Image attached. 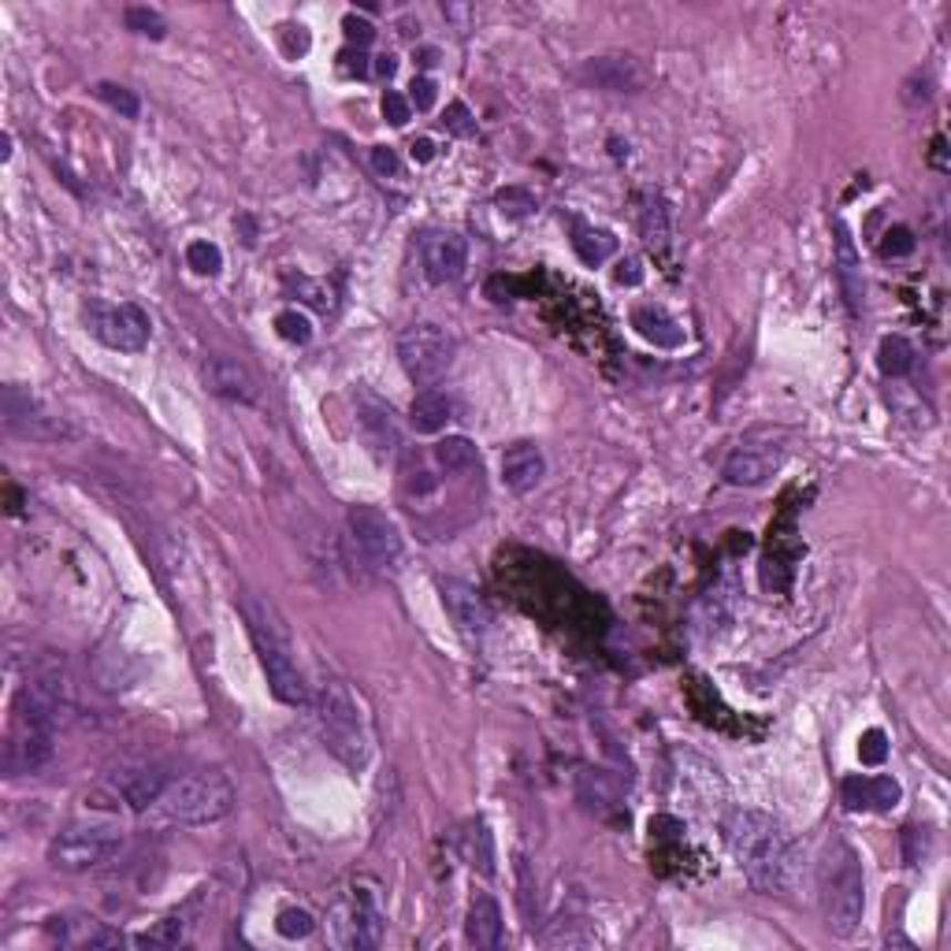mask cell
<instances>
[{"instance_id":"cell-1","label":"cell","mask_w":951,"mask_h":951,"mask_svg":"<svg viewBox=\"0 0 951 951\" xmlns=\"http://www.w3.org/2000/svg\"><path fill=\"white\" fill-rule=\"evenodd\" d=\"M728 848H733L740 870L758 892H781L796 874V840L781 821L762 810H740L728 821Z\"/></svg>"},{"instance_id":"cell-2","label":"cell","mask_w":951,"mask_h":951,"mask_svg":"<svg viewBox=\"0 0 951 951\" xmlns=\"http://www.w3.org/2000/svg\"><path fill=\"white\" fill-rule=\"evenodd\" d=\"M242 613H246L249 635H254V647L260 654V665H265L271 695L287 706H306L309 688H306V676H301V669L294 662V640H290V632H287L283 618L276 613V606L257 599V595H246Z\"/></svg>"},{"instance_id":"cell-3","label":"cell","mask_w":951,"mask_h":951,"mask_svg":"<svg viewBox=\"0 0 951 951\" xmlns=\"http://www.w3.org/2000/svg\"><path fill=\"white\" fill-rule=\"evenodd\" d=\"M317 714H320L323 744H328L331 755L350 769L369 766L372 736H369V721H364L358 695L342 681H323L320 699H317Z\"/></svg>"},{"instance_id":"cell-4","label":"cell","mask_w":951,"mask_h":951,"mask_svg":"<svg viewBox=\"0 0 951 951\" xmlns=\"http://www.w3.org/2000/svg\"><path fill=\"white\" fill-rule=\"evenodd\" d=\"M238 792L231 785L227 773H190V777H179L167 785L161 796V807L172 821L179 825H213L219 818L235 810Z\"/></svg>"},{"instance_id":"cell-5","label":"cell","mask_w":951,"mask_h":951,"mask_svg":"<svg viewBox=\"0 0 951 951\" xmlns=\"http://www.w3.org/2000/svg\"><path fill=\"white\" fill-rule=\"evenodd\" d=\"M866 911V877L862 862L851 848H836V859L825 870V888H821V914L825 929L833 937H851L862 922Z\"/></svg>"},{"instance_id":"cell-6","label":"cell","mask_w":951,"mask_h":951,"mask_svg":"<svg viewBox=\"0 0 951 951\" xmlns=\"http://www.w3.org/2000/svg\"><path fill=\"white\" fill-rule=\"evenodd\" d=\"M123 848V829L116 821H101V818H86V821H71L64 825L49 844V862L64 874H86L97 870L101 862L116 859Z\"/></svg>"},{"instance_id":"cell-7","label":"cell","mask_w":951,"mask_h":951,"mask_svg":"<svg viewBox=\"0 0 951 951\" xmlns=\"http://www.w3.org/2000/svg\"><path fill=\"white\" fill-rule=\"evenodd\" d=\"M454 339L435 323H413L399 334V361L416 386H435L454 364Z\"/></svg>"},{"instance_id":"cell-8","label":"cell","mask_w":951,"mask_h":951,"mask_svg":"<svg viewBox=\"0 0 951 951\" xmlns=\"http://www.w3.org/2000/svg\"><path fill=\"white\" fill-rule=\"evenodd\" d=\"M350 536L358 542L361 558L372 569H394L402 561V536L399 525L375 506H350Z\"/></svg>"},{"instance_id":"cell-9","label":"cell","mask_w":951,"mask_h":951,"mask_svg":"<svg viewBox=\"0 0 951 951\" xmlns=\"http://www.w3.org/2000/svg\"><path fill=\"white\" fill-rule=\"evenodd\" d=\"M86 323L104 347H112L120 353L145 350L149 331H153L145 309L134 306V301H120V306H93V309H86Z\"/></svg>"},{"instance_id":"cell-10","label":"cell","mask_w":951,"mask_h":951,"mask_svg":"<svg viewBox=\"0 0 951 951\" xmlns=\"http://www.w3.org/2000/svg\"><path fill=\"white\" fill-rule=\"evenodd\" d=\"M52 751H56V725H52V721L15 714L12 733L4 740V773L8 777L38 773L52 758Z\"/></svg>"},{"instance_id":"cell-11","label":"cell","mask_w":951,"mask_h":951,"mask_svg":"<svg viewBox=\"0 0 951 951\" xmlns=\"http://www.w3.org/2000/svg\"><path fill=\"white\" fill-rule=\"evenodd\" d=\"M781 462H785V446H777L773 438H747L728 454L725 479L736 487H758L777 473Z\"/></svg>"},{"instance_id":"cell-12","label":"cell","mask_w":951,"mask_h":951,"mask_svg":"<svg viewBox=\"0 0 951 951\" xmlns=\"http://www.w3.org/2000/svg\"><path fill=\"white\" fill-rule=\"evenodd\" d=\"M4 427L23 438H60L68 435L64 421L41 413V405L19 386H4Z\"/></svg>"},{"instance_id":"cell-13","label":"cell","mask_w":951,"mask_h":951,"mask_svg":"<svg viewBox=\"0 0 951 951\" xmlns=\"http://www.w3.org/2000/svg\"><path fill=\"white\" fill-rule=\"evenodd\" d=\"M421 257H424V276L432 279V283H454V279L465 276L468 246H465L462 235H454V231H435V235L424 238Z\"/></svg>"},{"instance_id":"cell-14","label":"cell","mask_w":951,"mask_h":951,"mask_svg":"<svg viewBox=\"0 0 951 951\" xmlns=\"http://www.w3.org/2000/svg\"><path fill=\"white\" fill-rule=\"evenodd\" d=\"M342 922H334V933L347 948H375L383 940V914L372 896L353 892L350 907H342Z\"/></svg>"},{"instance_id":"cell-15","label":"cell","mask_w":951,"mask_h":951,"mask_svg":"<svg viewBox=\"0 0 951 951\" xmlns=\"http://www.w3.org/2000/svg\"><path fill=\"white\" fill-rule=\"evenodd\" d=\"M438 591H443V606H446V613H451V621L457 624V632L468 635V640H479L490 624V613L484 599L476 595V588H468L462 580H443Z\"/></svg>"},{"instance_id":"cell-16","label":"cell","mask_w":951,"mask_h":951,"mask_svg":"<svg viewBox=\"0 0 951 951\" xmlns=\"http://www.w3.org/2000/svg\"><path fill=\"white\" fill-rule=\"evenodd\" d=\"M580 79L610 93H632L647 82V71L635 56H591L580 68Z\"/></svg>"},{"instance_id":"cell-17","label":"cell","mask_w":951,"mask_h":951,"mask_svg":"<svg viewBox=\"0 0 951 951\" xmlns=\"http://www.w3.org/2000/svg\"><path fill=\"white\" fill-rule=\"evenodd\" d=\"M547 476V457L536 443H514L506 454H502V484L517 495H528L536 490Z\"/></svg>"},{"instance_id":"cell-18","label":"cell","mask_w":951,"mask_h":951,"mask_svg":"<svg viewBox=\"0 0 951 951\" xmlns=\"http://www.w3.org/2000/svg\"><path fill=\"white\" fill-rule=\"evenodd\" d=\"M205 380L208 386H213L216 394H224V399H235V402H246L254 405L260 399L257 391V380L249 375L246 364H238L231 358H213L205 364Z\"/></svg>"},{"instance_id":"cell-19","label":"cell","mask_w":951,"mask_h":951,"mask_svg":"<svg viewBox=\"0 0 951 951\" xmlns=\"http://www.w3.org/2000/svg\"><path fill=\"white\" fill-rule=\"evenodd\" d=\"M52 933L60 937V944L68 948H120L123 937L116 933V929H108L104 922H97V918H52Z\"/></svg>"},{"instance_id":"cell-20","label":"cell","mask_w":951,"mask_h":951,"mask_svg":"<svg viewBox=\"0 0 951 951\" xmlns=\"http://www.w3.org/2000/svg\"><path fill=\"white\" fill-rule=\"evenodd\" d=\"M167 785H172V781H167V773L161 766H134V769H123V777H116V792L134 810H145L149 803H161Z\"/></svg>"},{"instance_id":"cell-21","label":"cell","mask_w":951,"mask_h":951,"mask_svg":"<svg viewBox=\"0 0 951 951\" xmlns=\"http://www.w3.org/2000/svg\"><path fill=\"white\" fill-rule=\"evenodd\" d=\"M900 785L892 777H848L844 781V803L851 810H892L900 803Z\"/></svg>"},{"instance_id":"cell-22","label":"cell","mask_w":951,"mask_h":951,"mask_svg":"<svg viewBox=\"0 0 951 951\" xmlns=\"http://www.w3.org/2000/svg\"><path fill=\"white\" fill-rule=\"evenodd\" d=\"M836 279H840V287H844V298H848V306L859 312V306H862V268H859V254H855V242H851V235H848V227H836Z\"/></svg>"},{"instance_id":"cell-23","label":"cell","mask_w":951,"mask_h":951,"mask_svg":"<svg viewBox=\"0 0 951 951\" xmlns=\"http://www.w3.org/2000/svg\"><path fill=\"white\" fill-rule=\"evenodd\" d=\"M451 421H454V402L446 399L443 391H432V386L416 394L413 405H410V424H413L421 435L443 432V427L451 424Z\"/></svg>"},{"instance_id":"cell-24","label":"cell","mask_w":951,"mask_h":951,"mask_svg":"<svg viewBox=\"0 0 951 951\" xmlns=\"http://www.w3.org/2000/svg\"><path fill=\"white\" fill-rule=\"evenodd\" d=\"M468 940H473L476 948H498L502 944V911L495 903V896L479 892L473 907H468Z\"/></svg>"},{"instance_id":"cell-25","label":"cell","mask_w":951,"mask_h":951,"mask_svg":"<svg viewBox=\"0 0 951 951\" xmlns=\"http://www.w3.org/2000/svg\"><path fill=\"white\" fill-rule=\"evenodd\" d=\"M358 421H361V432H364V438H369L372 451L383 454V451H394V446H399V424H394L391 405L364 402Z\"/></svg>"},{"instance_id":"cell-26","label":"cell","mask_w":951,"mask_h":951,"mask_svg":"<svg viewBox=\"0 0 951 951\" xmlns=\"http://www.w3.org/2000/svg\"><path fill=\"white\" fill-rule=\"evenodd\" d=\"M632 323L643 339H651L654 347H662V350H676L684 342V328L673 317H665L662 309H635Z\"/></svg>"},{"instance_id":"cell-27","label":"cell","mask_w":951,"mask_h":951,"mask_svg":"<svg viewBox=\"0 0 951 951\" xmlns=\"http://www.w3.org/2000/svg\"><path fill=\"white\" fill-rule=\"evenodd\" d=\"M183 937H186V922L179 914H167V918H161V922H153L149 929H142V933L134 937V948H142V951H172V948L183 944Z\"/></svg>"},{"instance_id":"cell-28","label":"cell","mask_w":951,"mask_h":951,"mask_svg":"<svg viewBox=\"0 0 951 951\" xmlns=\"http://www.w3.org/2000/svg\"><path fill=\"white\" fill-rule=\"evenodd\" d=\"M435 462L446 468V473H465V468H473V465H479V454H476V446L468 443L465 435H451V438H443V443H435Z\"/></svg>"},{"instance_id":"cell-29","label":"cell","mask_w":951,"mask_h":951,"mask_svg":"<svg viewBox=\"0 0 951 951\" xmlns=\"http://www.w3.org/2000/svg\"><path fill=\"white\" fill-rule=\"evenodd\" d=\"M572 249H577V257L583 260V265H602L606 257H613L618 238L606 235V231H588V227H580L577 238H572Z\"/></svg>"},{"instance_id":"cell-30","label":"cell","mask_w":951,"mask_h":951,"mask_svg":"<svg viewBox=\"0 0 951 951\" xmlns=\"http://www.w3.org/2000/svg\"><path fill=\"white\" fill-rule=\"evenodd\" d=\"M877 364H881L885 375H907V372L914 369V350H911V342L900 339V334L885 339L881 350H877Z\"/></svg>"},{"instance_id":"cell-31","label":"cell","mask_w":951,"mask_h":951,"mask_svg":"<svg viewBox=\"0 0 951 951\" xmlns=\"http://www.w3.org/2000/svg\"><path fill=\"white\" fill-rule=\"evenodd\" d=\"M287 287L298 290V298L306 301L309 309L317 312H331L334 309V290L320 279H309V276H287Z\"/></svg>"},{"instance_id":"cell-32","label":"cell","mask_w":951,"mask_h":951,"mask_svg":"<svg viewBox=\"0 0 951 951\" xmlns=\"http://www.w3.org/2000/svg\"><path fill=\"white\" fill-rule=\"evenodd\" d=\"M97 97L108 104L112 112H120L123 120H138L142 116V104H138V97H134V93L127 90V86H116V82H97Z\"/></svg>"},{"instance_id":"cell-33","label":"cell","mask_w":951,"mask_h":951,"mask_svg":"<svg viewBox=\"0 0 951 951\" xmlns=\"http://www.w3.org/2000/svg\"><path fill=\"white\" fill-rule=\"evenodd\" d=\"M468 859H473V866L484 877L495 874V851H490V833L484 825H473V829H468Z\"/></svg>"},{"instance_id":"cell-34","label":"cell","mask_w":951,"mask_h":951,"mask_svg":"<svg viewBox=\"0 0 951 951\" xmlns=\"http://www.w3.org/2000/svg\"><path fill=\"white\" fill-rule=\"evenodd\" d=\"M643 238L651 246H665L669 242V216H665V205L662 197H651L647 201V213H643Z\"/></svg>"},{"instance_id":"cell-35","label":"cell","mask_w":951,"mask_h":951,"mask_svg":"<svg viewBox=\"0 0 951 951\" xmlns=\"http://www.w3.org/2000/svg\"><path fill=\"white\" fill-rule=\"evenodd\" d=\"M186 265H190L197 276H216V271L224 268V254H219V246L213 242H190L186 246Z\"/></svg>"},{"instance_id":"cell-36","label":"cell","mask_w":951,"mask_h":951,"mask_svg":"<svg viewBox=\"0 0 951 951\" xmlns=\"http://www.w3.org/2000/svg\"><path fill=\"white\" fill-rule=\"evenodd\" d=\"M276 929H279V937L298 940V937H309L312 929H317V922H312V914L301 911V907H287V911H279Z\"/></svg>"},{"instance_id":"cell-37","label":"cell","mask_w":951,"mask_h":951,"mask_svg":"<svg viewBox=\"0 0 951 951\" xmlns=\"http://www.w3.org/2000/svg\"><path fill=\"white\" fill-rule=\"evenodd\" d=\"M127 27L134 34H145V38H164L167 34V23L161 12L153 8H127Z\"/></svg>"},{"instance_id":"cell-38","label":"cell","mask_w":951,"mask_h":951,"mask_svg":"<svg viewBox=\"0 0 951 951\" xmlns=\"http://www.w3.org/2000/svg\"><path fill=\"white\" fill-rule=\"evenodd\" d=\"M276 331L283 334L287 342H298V347H306V342L312 339V328H309V320L301 317V312H294V309L279 312V317H276Z\"/></svg>"},{"instance_id":"cell-39","label":"cell","mask_w":951,"mask_h":951,"mask_svg":"<svg viewBox=\"0 0 951 951\" xmlns=\"http://www.w3.org/2000/svg\"><path fill=\"white\" fill-rule=\"evenodd\" d=\"M383 116H386V123H391V127H405V123H410V116H413L410 97H402L399 90H386V93H383Z\"/></svg>"},{"instance_id":"cell-40","label":"cell","mask_w":951,"mask_h":951,"mask_svg":"<svg viewBox=\"0 0 951 951\" xmlns=\"http://www.w3.org/2000/svg\"><path fill=\"white\" fill-rule=\"evenodd\" d=\"M446 131L451 134H457V138H468V134H476V120H473V112H468V104H462V101H454L451 108H446Z\"/></svg>"},{"instance_id":"cell-41","label":"cell","mask_w":951,"mask_h":951,"mask_svg":"<svg viewBox=\"0 0 951 951\" xmlns=\"http://www.w3.org/2000/svg\"><path fill=\"white\" fill-rule=\"evenodd\" d=\"M498 205H502V213H509V216H528L531 208H536V197L528 190H520V186H509V190L498 194Z\"/></svg>"},{"instance_id":"cell-42","label":"cell","mask_w":951,"mask_h":951,"mask_svg":"<svg viewBox=\"0 0 951 951\" xmlns=\"http://www.w3.org/2000/svg\"><path fill=\"white\" fill-rule=\"evenodd\" d=\"M859 755H862V762H866V766H881V762H885V755H888V736L881 733V728H870V733L862 736V747H859Z\"/></svg>"},{"instance_id":"cell-43","label":"cell","mask_w":951,"mask_h":951,"mask_svg":"<svg viewBox=\"0 0 951 951\" xmlns=\"http://www.w3.org/2000/svg\"><path fill=\"white\" fill-rule=\"evenodd\" d=\"M410 104L416 112H427L435 104V82L432 79H413V86H410Z\"/></svg>"},{"instance_id":"cell-44","label":"cell","mask_w":951,"mask_h":951,"mask_svg":"<svg viewBox=\"0 0 951 951\" xmlns=\"http://www.w3.org/2000/svg\"><path fill=\"white\" fill-rule=\"evenodd\" d=\"M342 27H347V38H350V45H358V49L372 45V38H375L372 23H364V19H358V15H347V19H342Z\"/></svg>"},{"instance_id":"cell-45","label":"cell","mask_w":951,"mask_h":951,"mask_svg":"<svg viewBox=\"0 0 951 951\" xmlns=\"http://www.w3.org/2000/svg\"><path fill=\"white\" fill-rule=\"evenodd\" d=\"M885 238H888V242H885L881 249H885V254H892V257L911 254V249H914V238H911V231H907V227H896V231H888Z\"/></svg>"},{"instance_id":"cell-46","label":"cell","mask_w":951,"mask_h":951,"mask_svg":"<svg viewBox=\"0 0 951 951\" xmlns=\"http://www.w3.org/2000/svg\"><path fill=\"white\" fill-rule=\"evenodd\" d=\"M372 167L380 175H399V156H394V149H386V145H375V149H372Z\"/></svg>"},{"instance_id":"cell-47","label":"cell","mask_w":951,"mask_h":951,"mask_svg":"<svg viewBox=\"0 0 951 951\" xmlns=\"http://www.w3.org/2000/svg\"><path fill=\"white\" fill-rule=\"evenodd\" d=\"M432 156H435V145H432V142H427V138H416V142H413V161L424 164V161H432Z\"/></svg>"},{"instance_id":"cell-48","label":"cell","mask_w":951,"mask_h":951,"mask_svg":"<svg viewBox=\"0 0 951 951\" xmlns=\"http://www.w3.org/2000/svg\"><path fill=\"white\" fill-rule=\"evenodd\" d=\"M375 71H380L383 79H391L394 71H399V60H394V56H380V60H375Z\"/></svg>"}]
</instances>
